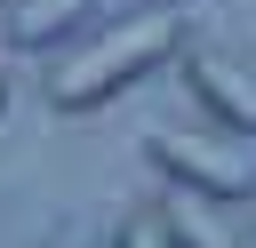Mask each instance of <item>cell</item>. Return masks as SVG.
<instances>
[{
	"mask_svg": "<svg viewBox=\"0 0 256 248\" xmlns=\"http://www.w3.org/2000/svg\"><path fill=\"white\" fill-rule=\"evenodd\" d=\"M0 112H8V72H0Z\"/></svg>",
	"mask_w": 256,
	"mask_h": 248,
	"instance_id": "obj_7",
	"label": "cell"
},
{
	"mask_svg": "<svg viewBox=\"0 0 256 248\" xmlns=\"http://www.w3.org/2000/svg\"><path fill=\"white\" fill-rule=\"evenodd\" d=\"M160 224H168V240H176V248H248V240H240V224H232V208H224V200H208V192H184V184L160 200Z\"/></svg>",
	"mask_w": 256,
	"mask_h": 248,
	"instance_id": "obj_4",
	"label": "cell"
},
{
	"mask_svg": "<svg viewBox=\"0 0 256 248\" xmlns=\"http://www.w3.org/2000/svg\"><path fill=\"white\" fill-rule=\"evenodd\" d=\"M112 248H176V240H168L160 208H128V216L112 224Z\"/></svg>",
	"mask_w": 256,
	"mask_h": 248,
	"instance_id": "obj_6",
	"label": "cell"
},
{
	"mask_svg": "<svg viewBox=\"0 0 256 248\" xmlns=\"http://www.w3.org/2000/svg\"><path fill=\"white\" fill-rule=\"evenodd\" d=\"M136 8H176V0H136Z\"/></svg>",
	"mask_w": 256,
	"mask_h": 248,
	"instance_id": "obj_8",
	"label": "cell"
},
{
	"mask_svg": "<svg viewBox=\"0 0 256 248\" xmlns=\"http://www.w3.org/2000/svg\"><path fill=\"white\" fill-rule=\"evenodd\" d=\"M176 80L192 88V104L224 136H256V64L248 56H232L224 40H184L176 48Z\"/></svg>",
	"mask_w": 256,
	"mask_h": 248,
	"instance_id": "obj_3",
	"label": "cell"
},
{
	"mask_svg": "<svg viewBox=\"0 0 256 248\" xmlns=\"http://www.w3.org/2000/svg\"><path fill=\"white\" fill-rule=\"evenodd\" d=\"M8 8V40L16 48H56L80 24V0H0Z\"/></svg>",
	"mask_w": 256,
	"mask_h": 248,
	"instance_id": "obj_5",
	"label": "cell"
},
{
	"mask_svg": "<svg viewBox=\"0 0 256 248\" xmlns=\"http://www.w3.org/2000/svg\"><path fill=\"white\" fill-rule=\"evenodd\" d=\"M176 48H184V16H176V8H128V16L96 24L88 40H72V48L56 56L48 104H56V112H96V104H112L120 88H136L144 72L176 64Z\"/></svg>",
	"mask_w": 256,
	"mask_h": 248,
	"instance_id": "obj_1",
	"label": "cell"
},
{
	"mask_svg": "<svg viewBox=\"0 0 256 248\" xmlns=\"http://www.w3.org/2000/svg\"><path fill=\"white\" fill-rule=\"evenodd\" d=\"M248 248H256V240H248Z\"/></svg>",
	"mask_w": 256,
	"mask_h": 248,
	"instance_id": "obj_9",
	"label": "cell"
},
{
	"mask_svg": "<svg viewBox=\"0 0 256 248\" xmlns=\"http://www.w3.org/2000/svg\"><path fill=\"white\" fill-rule=\"evenodd\" d=\"M152 168L168 176V184H184V192H208V200H248L256 192V168H248V152L240 144H224V136H192V128H152Z\"/></svg>",
	"mask_w": 256,
	"mask_h": 248,
	"instance_id": "obj_2",
	"label": "cell"
}]
</instances>
